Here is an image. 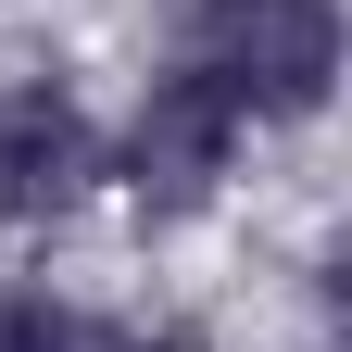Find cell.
Here are the masks:
<instances>
[{
    "label": "cell",
    "mask_w": 352,
    "mask_h": 352,
    "mask_svg": "<svg viewBox=\"0 0 352 352\" xmlns=\"http://www.w3.org/2000/svg\"><path fill=\"white\" fill-rule=\"evenodd\" d=\"M101 201V113L76 76H0V239L76 227Z\"/></svg>",
    "instance_id": "3957f363"
},
{
    "label": "cell",
    "mask_w": 352,
    "mask_h": 352,
    "mask_svg": "<svg viewBox=\"0 0 352 352\" xmlns=\"http://www.w3.org/2000/svg\"><path fill=\"white\" fill-rule=\"evenodd\" d=\"M113 327L88 315V302H63L51 277H0V352H101Z\"/></svg>",
    "instance_id": "277c9868"
},
{
    "label": "cell",
    "mask_w": 352,
    "mask_h": 352,
    "mask_svg": "<svg viewBox=\"0 0 352 352\" xmlns=\"http://www.w3.org/2000/svg\"><path fill=\"white\" fill-rule=\"evenodd\" d=\"M101 352H214V340H201V327H113Z\"/></svg>",
    "instance_id": "5b68a950"
},
{
    "label": "cell",
    "mask_w": 352,
    "mask_h": 352,
    "mask_svg": "<svg viewBox=\"0 0 352 352\" xmlns=\"http://www.w3.org/2000/svg\"><path fill=\"white\" fill-rule=\"evenodd\" d=\"M252 139H264V126L239 113V88L214 63H189V51H164L139 76V101L101 126V189L139 214V227H189V214L227 201V176H239Z\"/></svg>",
    "instance_id": "6da1fadb"
},
{
    "label": "cell",
    "mask_w": 352,
    "mask_h": 352,
    "mask_svg": "<svg viewBox=\"0 0 352 352\" xmlns=\"http://www.w3.org/2000/svg\"><path fill=\"white\" fill-rule=\"evenodd\" d=\"M176 13H201V0H176Z\"/></svg>",
    "instance_id": "8992f818"
},
{
    "label": "cell",
    "mask_w": 352,
    "mask_h": 352,
    "mask_svg": "<svg viewBox=\"0 0 352 352\" xmlns=\"http://www.w3.org/2000/svg\"><path fill=\"white\" fill-rule=\"evenodd\" d=\"M164 51H189L239 88L252 126H315L340 101V63H352V25L340 0H201V13H176Z\"/></svg>",
    "instance_id": "7a4b0ae2"
}]
</instances>
